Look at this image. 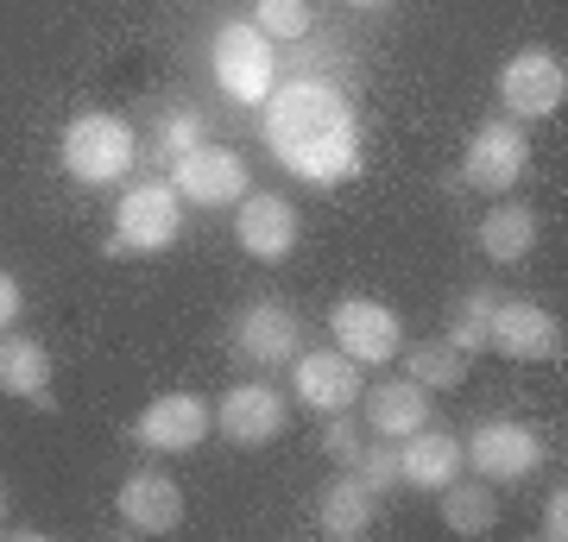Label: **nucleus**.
<instances>
[{"label":"nucleus","instance_id":"nucleus-1","mask_svg":"<svg viewBox=\"0 0 568 542\" xmlns=\"http://www.w3.org/2000/svg\"><path fill=\"white\" fill-rule=\"evenodd\" d=\"M265 152L304 183H347L361 171V114L328 76H291L260 101Z\"/></svg>","mask_w":568,"mask_h":542},{"label":"nucleus","instance_id":"nucleus-2","mask_svg":"<svg viewBox=\"0 0 568 542\" xmlns=\"http://www.w3.org/2000/svg\"><path fill=\"white\" fill-rule=\"evenodd\" d=\"M58 164L70 183H89V190H102V183H121L133 164H140V133L121 121V114H102V108H89L77 121L63 126L58 140Z\"/></svg>","mask_w":568,"mask_h":542},{"label":"nucleus","instance_id":"nucleus-3","mask_svg":"<svg viewBox=\"0 0 568 542\" xmlns=\"http://www.w3.org/2000/svg\"><path fill=\"white\" fill-rule=\"evenodd\" d=\"M209 76L234 108H260L278 89V51L253 20H222L209 39Z\"/></svg>","mask_w":568,"mask_h":542},{"label":"nucleus","instance_id":"nucleus-4","mask_svg":"<svg viewBox=\"0 0 568 542\" xmlns=\"http://www.w3.org/2000/svg\"><path fill=\"white\" fill-rule=\"evenodd\" d=\"M183 234V202L164 177L133 183L121 202H114V234H108V259H140V253H164V246Z\"/></svg>","mask_w":568,"mask_h":542},{"label":"nucleus","instance_id":"nucleus-5","mask_svg":"<svg viewBox=\"0 0 568 542\" xmlns=\"http://www.w3.org/2000/svg\"><path fill=\"white\" fill-rule=\"evenodd\" d=\"M462 467H474V480H487V485L530 480L544 467V436L518 417H480L462 436Z\"/></svg>","mask_w":568,"mask_h":542},{"label":"nucleus","instance_id":"nucleus-6","mask_svg":"<svg viewBox=\"0 0 568 542\" xmlns=\"http://www.w3.org/2000/svg\"><path fill=\"white\" fill-rule=\"evenodd\" d=\"M227 354L241 366L278 372V366H291L304 354V321H297V309L284 297H253L241 316H234V328H227Z\"/></svg>","mask_w":568,"mask_h":542},{"label":"nucleus","instance_id":"nucleus-7","mask_svg":"<svg viewBox=\"0 0 568 542\" xmlns=\"http://www.w3.org/2000/svg\"><path fill=\"white\" fill-rule=\"evenodd\" d=\"M525 171H530L525 121L499 114V121H480L474 133H467V145H462V183L467 190H480V196H506Z\"/></svg>","mask_w":568,"mask_h":542},{"label":"nucleus","instance_id":"nucleus-8","mask_svg":"<svg viewBox=\"0 0 568 542\" xmlns=\"http://www.w3.org/2000/svg\"><path fill=\"white\" fill-rule=\"evenodd\" d=\"M499 101H506L511 121H549V114H562L568 63L556 58L549 44H525V51H511L506 70H499Z\"/></svg>","mask_w":568,"mask_h":542},{"label":"nucleus","instance_id":"nucleus-9","mask_svg":"<svg viewBox=\"0 0 568 542\" xmlns=\"http://www.w3.org/2000/svg\"><path fill=\"white\" fill-rule=\"evenodd\" d=\"M328 347H342L354 366H386V360H398V347H405V321L392 316V303L354 297V290H347V297L328 309Z\"/></svg>","mask_w":568,"mask_h":542},{"label":"nucleus","instance_id":"nucleus-10","mask_svg":"<svg viewBox=\"0 0 568 542\" xmlns=\"http://www.w3.org/2000/svg\"><path fill=\"white\" fill-rule=\"evenodd\" d=\"M171 190H178V202H190V208H234V202L253 190V177H246V158L241 152H227V145H190L183 158H171Z\"/></svg>","mask_w":568,"mask_h":542},{"label":"nucleus","instance_id":"nucleus-11","mask_svg":"<svg viewBox=\"0 0 568 542\" xmlns=\"http://www.w3.org/2000/svg\"><path fill=\"white\" fill-rule=\"evenodd\" d=\"M209 410H215V436H227L234 448L278 442L284 422H291V403H284V391H278V385H265V379L227 385V391L209 403Z\"/></svg>","mask_w":568,"mask_h":542},{"label":"nucleus","instance_id":"nucleus-12","mask_svg":"<svg viewBox=\"0 0 568 542\" xmlns=\"http://www.w3.org/2000/svg\"><path fill=\"white\" fill-rule=\"evenodd\" d=\"M209 436H215V410L196 391H164L133 417V442L145 454H196Z\"/></svg>","mask_w":568,"mask_h":542},{"label":"nucleus","instance_id":"nucleus-13","mask_svg":"<svg viewBox=\"0 0 568 542\" xmlns=\"http://www.w3.org/2000/svg\"><path fill=\"white\" fill-rule=\"evenodd\" d=\"M234 241L241 253H253L260 265H284L304 241V215H297V202H284L278 190H246L234 202Z\"/></svg>","mask_w":568,"mask_h":542},{"label":"nucleus","instance_id":"nucleus-14","mask_svg":"<svg viewBox=\"0 0 568 542\" xmlns=\"http://www.w3.org/2000/svg\"><path fill=\"white\" fill-rule=\"evenodd\" d=\"M291 391H297L304 410L335 417V410H354V403H361L366 379H361V366L347 360L342 347H304V354L291 360Z\"/></svg>","mask_w":568,"mask_h":542},{"label":"nucleus","instance_id":"nucleus-15","mask_svg":"<svg viewBox=\"0 0 568 542\" xmlns=\"http://www.w3.org/2000/svg\"><path fill=\"white\" fill-rule=\"evenodd\" d=\"M487 354H506V360H525V366L562 360V321L549 316L544 303H530V297H499Z\"/></svg>","mask_w":568,"mask_h":542},{"label":"nucleus","instance_id":"nucleus-16","mask_svg":"<svg viewBox=\"0 0 568 542\" xmlns=\"http://www.w3.org/2000/svg\"><path fill=\"white\" fill-rule=\"evenodd\" d=\"M114 518H121L126 536H171L183 523V485L159 467H140L114 492Z\"/></svg>","mask_w":568,"mask_h":542},{"label":"nucleus","instance_id":"nucleus-17","mask_svg":"<svg viewBox=\"0 0 568 542\" xmlns=\"http://www.w3.org/2000/svg\"><path fill=\"white\" fill-rule=\"evenodd\" d=\"M0 391L32 410H51V347L39 335L0 328Z\"/></svg>","mask_w":568,"mask_h":542},{"label":"nucleus","instance_id":"nucleus-18","mask_svg":"<svg viewBox=\"0 0 568 542\" xmlns=\"http://www.w3.org/2000/svg\"><path fill=\"white\" fill-rule=\"evenodd\" d=\"M361 417H366V429L379 436V442H405L410 429H424L429 422V391L424 385H410V379H379V385H366L361 391Z\"/></svg>","mask_w":568,"mask_h":542},{"label":"nucleus","instance_id":"nucleus-19","mask_svg":"<svg viewBox=\"0 0 568 542\" xmlns=\"http://www.w3.org/2000/svg\"><path fill=\"white\" fill-rule=\"evenodd\" d=\"M373 523H379V499L361 485V473H354V467H342V473L316 492V530H323V536H335V542H361Z\"/></svg>","mask_w":568,"mask_h":542},{"label":"nucleus","instance_id":"nucleus-20","mask_svg":"<svg viewBox=\"0 0 568 542\" xmlns=\"http://www.w3.org/2000/svg\"><path fill=\"white\" fill-rule=\"evenodd\" d=\"M537 208L530 202H493L487 215H480V227H474V241H480V253H487L493 265H525L530 253H537Z\"/></svg>","mask_w":568,"mask_h":542},{"label":"nucleus","instance_id":"nucleus-21","mask_svg":"<svg viewBox=\"0 0 568 542\" xmlns=\"http://www.w3.org/2000/svg\"><path fill=\"white\" fill-rule=\"evenodd\" d=\"M398 473H405V485H417V492H443L455 473H462V442L448 436V429H410L405 442H398Z\"/></svg>","mask_w":568,"mask_h":542},{"label":"nucleus","instance_id":"nucleus-22","mask_svg":"<svg viewBox=\"0 0 568 542\" xmlns=\"http://www.w3.org/2000/svg\"><path fill=\"white\" fill-rule=\"evenodd\" d=\"M443 523L455 536H493L499 530V499H493L487 480H455L443 485Z\"/></svg>","mask_w":568,"mask_h":542},{"label":"nucleus","instance_id":"nucleus-23","mask_svg":"<svg viewBox=\"0 0 568 542\" xmlns=\"http://www.w3.org/2000/svg\"><path fill=\"white\" fill-rule=\"evenodd\" d=\"M506 290H493V284H467L462 297L448 303V341L462 347L467 360L474 354H487V335H493V309H499Z\"/></svg>","mask_w":568,"mask_h":542},{"label":"nucleus","instance_id":"nucleus-24","mask_svg":"<svg viewBox=\"0 0 568 542\" xmlns=\"http://www.w3.org/2000/svg\"><path fill=\"white\" fill-rule=\"evenodd\" d=\"M398 354H405V379L410 385H424L429 398H436V391H455V385L467 379V354L455 341H410V347H398Z\"/></svg>","mask_w":568,"mask_h":542},{"label":"nucleus","instance_id":"nucleus-25","mask_svg":"<svg viewBox=\"0 0 568 542\" xmlns=\"http://www.w3.org/2000/svg\"><path fill=\"white\" fill-rule=\"evenodd\" d=\"M253 25H260L272 44H291L316 25V13H310V0H253Z\"/></svg>","mask_w":568,"mask_h":542},{"label":"nucleus","instance_id":"nucleus-26","mask_svg":"<svg viewBox=\"0 0 568 542\" xmlns=\"http://www.w3.org/2000/svg\"><path fill=\"white\" fill-rule=\"evenodd\" d=\"M190 145H203V121H196L190 108H164L159 121H152V152L171 164V158H183Z\"/></svg>","mask_w":568,"mask_h":542},{"label":"nucleus","instance_id":"nucleus-27","mask_svg":"<svg viewBox=\"0 0 568 542\" xmlns=\"http://www.w3.org/2000/svg\"><path fill=\"white\" fill-rule=\"evenodd\" d=\"M354 473H361V485L373 492V499L386 504L398 485H405V473H398V442H379V448H361V461H354Z\"/></svg>","mask_w":568,"mask_h":542},{"label":"nucleus","instance_id":"nucleus-28","mask_svg":"<svg viewBox=\"0 0 568 542\" xmlns=\"http://www.w3.org/2000/svg\"><path fill=\"white\" fill-rule=\"evenodd\" d=\"M361 448H366V436H361V422H354V410L323 417V454L335 467H354V461H361Z\"/></svg>","mask_w":568,"mask_h":542},{"label":"nucleus","instance_id":"nucleus-29","mask_svg":"<svg viewBox=\"0 0 568 542\" xmlns=\"http://www.w3.org/2000/svg\"><path fill=\"white\" fill-rule=\"evenodd\" d=\"M544 536H549V542L568 536V485H556V492L544 499Z\"/></svg>","mask_w":568,"mask_h":542},{"label":"nucleus","instance_id":"nucleus-30","mask_svg":"<svg viewBox=\"0 0 568 542\" xmlns=\"http://www.w3.org/2000/svg\"><path fill=\"white\" fill-rule=\"evenodd\" d=\"M20 309H26L20 278H13V272H0V328H13V321H20Z\"/></svg>","mask_w":568,"mask_h":542},{"label":"nucleus","instance_id":"nucleus-31","mask_svg":"<svg viewBox=\"0 0 568 542\" xmlns=\"http://www.w3.org/2000/svg\"><path fill=\"white\" fill-rule=\"evenodd\" d=\"M347 7H354V13H379V7H386V0H347Z\"/></svg>","mask_w":568,"mask_h":542},{"label":"nucleus","instance_id":"nucleus-32","mask_svg":"<svg viewBox=\"0 0 568 542\" xmlns=\"http://www.w3.org/2000/svg\"><path fill=\"white\" fill-rule=\"evenodd\" d=\"M7 511H13V499H7V480H0V530H7Z\"/></svg>","mask_w":568,"mask_h":542}]
</instances>
